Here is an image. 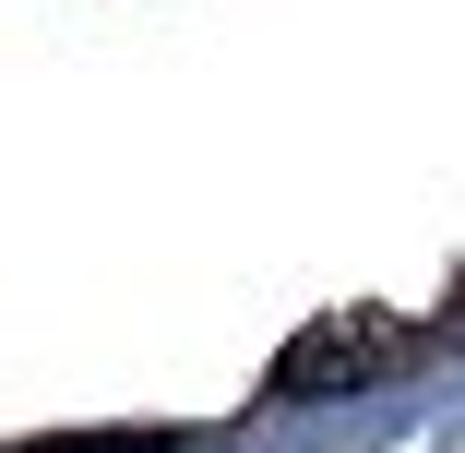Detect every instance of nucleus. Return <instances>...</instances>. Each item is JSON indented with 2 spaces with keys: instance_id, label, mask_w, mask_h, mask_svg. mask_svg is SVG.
Segmentation results:
<instances>
[{
  "instance_id": "nucleus-1",
  "label": "nucleus",
  "mask_w": 465,
  "mask_h": 453,
  "mask_svg": "<svg viewBox=\"0 0 465 453\" xmlns=\"http://www.w3.org/2000/svg\"><path fill=\"white\" fill-rule=\"evenodd\" d=\"M394 346H406V322H322V334H299L287 358H274V394H346V382H382Z\"/></svg>"
}]
</instances>
